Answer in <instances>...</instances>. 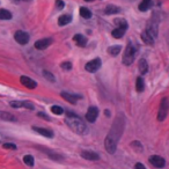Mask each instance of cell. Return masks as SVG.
<instances>
[{
    "mask_svg": "<svg viewBox=\"0 0 169 169\" xmlns=\"http://www.w3.org/2000/svg\"><path fill=\"white\" fill-rule=\"evenodd\" d=\"M84 1H87V3H90V1H94V0H84Z\"/></svg>",
    "mask_w": 169,
    "mask_h": 169,
    "instance_id": "obj_39",
    "label": "cell"
},
{
    "mask_svg": "<svg viewBox=\"0 0 169 169\" xmlns=\"http://www.w3.org/2000/svg\"><path fill=\"white\" fill-rule=\"evenodd\" d=\"M131 146L133 147L135 150L138 151V152H141V151H142L141 144H140V142H139V141H133V142H132V144H131Z\"/></svg>",
    "mask_w": 169,
    "mask_h": 169,
    "instance_id": "obj_32",
    "label": "cell"
},
{
    "mask_svg": "<svg viewBox=\"0 0 169 169\" xmlns=\"http://www.w3.org/2000/svg\"><path fill=\"white\" fill-rule=\"evenodd\" d=\"M99 116V109L96 107H90L88 109V111L86 114V119L90 122V123H94Z\"/></svg>",
    "mask_w": 169,
    "mask_h": 169,
    "instance_id": "obj_9",
    "label": "cell"
},
{
    "mask_svg": "<svg viewBox=\"0 0 169 169\" xmlns=\"http://www.w3.org/2000/svg\"><path fill=\"white\" fill-rule=\"evenodd\" d=\"M115 24L117 28H123V29H127V22L124 19H115Z\"/></svg>",
    "mask_w": 169,
    "mask_h": 169,
    "instance_id": "obj_27",
    "label": "cell"
},
{
    "mask_svg": "<svg viewBox=\"0 0 169 169\" xmlns=\"http://www.w3.org/2000/svg\"><path fill=\"white\" fill-rule=\"evenodd\" d=\"M105 14H108V15H112V14H117V13H119L120 12V9H119V7H117V6H115V5H108L107 7H105Z\"/></svg>",
    "mask_w": 169,
    "mask_h": 169,
    "instance_id": "obj_18",
    "label": "cell"
},
{
    "mask_svg": "<svg viewBox=\"0 0 169 169\" xmlns=\"http://www.w3.org/2000/svg\"><path fill=\"white\" fill-rule=\"evenodd\" d=\"M43 77L45 78L49 82H54V81H56V78L54 77V74L50 73L49 71H43Z\"/></svg>",
    "mask_w": 169,
    "mask_h": 169,
    "instance_id": "obj_28",
    "label": "cell"
},
{
    "mask_svg": "<svg viewBox=\"0 0 169 169\" xmlns=\"http://www.w3.org/2000/svg\"><path fill=\"white\" fill-rule=\"evenodd\" d=\"M80 15L84 19H90L92 18V12L89 11L87 7H81L80 8Z\"/></svg>",
    "mask_w": 169,
    "mask_h": 169,
    "instance_id": "obj_25",
    "label": "cell"
},
{
    "mask_svg": "<svg viewBox=\"0 0 169 169\" xmlns=\"http://www.w3.org/2000/svg\"><path fill=\"white\" fill-rule=\"evenodd\" d=\"M1 139H3V136H1V133H0V140H1Z\"/></svg>",
    "mask_w": 169,
    "mask_h": 169,
    "instance_id": "obj_40",
    "label": "cell"
},
{
    "mask_svg": "<svg viewBox=\"0 0 169 169\" xmlns=\"http://www.w3.org/2000/svg\"><path fill=\"white\" fill-rule=\"evenodd\" d=\"M38 116H41V117H44V118H46V119H48V120L50 119V118H49V117H48V116H46V115H44V114H38Z\"/></svg>",
    "mask_w": 169,
    "mask_h": 169,
    "instance_id": "obj_38",
    "label": "cell"
},
{
    "mask_svg": "<svg viewBox=\"0 0 169 169\" xmlns=\"http://www.w3.org/2000/svg\"><path fill=\"white\" fill-rule=\"evenodd\" d=\"M135 169H146V167H145V166L142 165V163H140V162H138V163H136Z\"/></svg>",
    "mask_w": 169,
    "mask_h": 169,
    "instance_id": "obj_37",
    "label": "cell"
},
{
    "mask_svg": "<svg viewBox=\"0 0 169 169\" xmlns=\"http://www.w3.org/2000/svg\"><path fill=\"white\" fill-rule=\"evenodd\" d=\"M66 124L69 126L71 130H73L78 135H86L87 133V126L86 124L82 122V119L79 118L77 115H74L72 112L67 111L66 112Z\"/></svg>",
    "mask_w": 169,
    "mask_h": 169,
    "instance_id": "obj_2",
    "label": "cell"
},
{
    "mask_svg": "<svg viewBox=\"0 0 169 169\" xmlns=\"http://www.w3.org/2000/svg\"><path fill=\"white\" fill-rule=\"evenodd\" d=\"M60 96H62L64 100H66L67 102H69V103H72V104H75L77 103V101L80 99V96L79 95H73V94H69V93H67V92L60 93Z\"/></svg>",
    "mask_w": 169,
    "mask_h": 169,
    "instance_id": "obj_13",
    "label": "cell"
},
{
    "mask_svg": "<svg viewBox=\"0 0 169 169\" xmlns=\"http://www.w3.org/2000/svg\"><path fill=\"white\" fill-rule=\"evenodd\" d=\"M141 39H142V42L145 43V44H147V45H153L154 44V38L146 30L141 33Z\"/></svg>",
    "mask_w": 169,
    "mask_h": 169,
    "instance_id": "obj_15",
    "label": "cell"
},
{
    "mask_svg": "<svg viewBox=\"0 0 169 169\" xmlns=\"http://www.w3.org/2000/svg\"><path fill=\"white\" fill-rule=\"evenodd\" d=\"M125 31H126V29H123V28H116V29L112 30L111 34L115 38H120V37H123L124 36Z\"/></svg>",
    "mask_w": 169,
    "mask_h": 169,
    "instance_id": "obj_22",
    "label": "cell"
},
{
    "mask_svg": "<svg viewBox=\"0 0 169 169\" xmlns=\"http://www.w3.org/2000/svg\"><path fill=\"white\" fill-rule=\"evenodd\" d=\"M169 111V100L167 97L162 99L161 103H160V108H159V112H158V120L160 122H163L168 115Z\"/></svg>",
    "mask_w": 169,
    "mask_h": 169,
    "instance_id": "obj_4",
    "label": "cell"
},
{
    "mask_svg": "<svg viewBox=\"0 0 169 169\" xmlns=\"http://www.w3.org/2000/svg\"><path fill=\"white\" fill-rule=\"evenodd\" d=\"M51 111L54 112V115H63L64 109L62 107H59V105H54V107H51Z\"/></svg>",
    "mask_w": 169,
    "mask_h": 169,
    "instance_id": "obj_30",
    "label": "cell"
},
{
    "mask_svg": "<svg viewBox=\"0 0 169 169\" xmlns=\"http://www.w3.org/2000/svg\"><path fill=\"white\" fill-rule=\"evenodd\" d=\"M123 119H120L119 117H117L115 120V123L112 125L110 132L108 133L107 138L104 140V146H105V150H107L108 153L114 154L116 152V148H117V142H118L120 136H122V132H123Z\"/></svg>",
    "mask_w": 169,
    "mask_h": 169,
    "instance_id": "obj_1",
    "label": "cell"
},
{
    "mask_svg": "<svg viewBox=\"0 0 169 169\" xmlns=\"http://www.w3.org/2000/svg\"><path fill=\"white\" fill-rule=\"evenodd\" d=\"M73 39L74 42L78 44V46H86V44H87V38L81 34H77L73 37Z\"/></svg>",
    "mask_w": 169,
    "mask_h": 169,
    "instance_id": "obj_16",
    "label": "cell"
},
{
    "mask_svg": "<svg viewBox=\"0 0 169 169\" xmlns=\"http://www.w3.org/2000/svg\"><path fill=\"white\" fill-rule=\"evenodd\" d=\"M33 130L36 131L37 133H39V135L44 136V137H46V138H52L54 137V132L51 130H49V129H43V127H36L34 126L33 127Z\"/></svg>",
    "mask_w": 169,
    "mask_h": 169,
    "instance_id": "obj_14",
    "label": "cell"
},
{
    "mask_svg": "<svg viewBox=\"0 0 169 169\" xmlns=\"http://www.w3.org/2000/svg\"><path fill=\"white\" fill-rule=\"evenodd\" d=\"M3 147L6 148V150H13V151H15L18 148L15 144H11V142H5L4 145H3Z\"/></svg>",
    "mask_w": 169,
    "mask_h": 169,
    "instance_id": "obj_31",
    "label": "cell"
},
{
    "mask_svg": "<svg viewBox=\"0 0 169 169\" xmlns=\"http://www.w3.org/2000/svg\"><path fill=\"white\" fill-rule=\"evenodd\" d=\"M101 65H102V62H101L100 58H95V59H93V60L87 63L84 69H86V71L90 72V73H94V72L100 69Z\"/></svg>",
    "mask_w": 169,
    "mask_h": 169,
    "instance_id": "obj_6",
    "label": "cell"
},
{
    "mask_svg": "<svg viewBox=\"0 0 169 169\" xmlns=\"http://www.w3.org/2000/svg\"><path fill=\"white\" fill-rule=\"evenodd\" d=\"M24 1H27V0H24Z\"/></svg>",
    "mask_w": 169,
    "mask_h": 169,
    "instance_id": "obj_41",
    "label": "cell"
},
{
    "mask_svg": "<svg viewBox=\"0 0 169 169\" xmlns=\"http://www.w3.org/2000/svg\"><path fill=\"white\" fill-rule=\"evenodd\" d=\"M151 3H152V0H142V3L139 5V9L141 12H146L151 7Z\"/></svg>",
    "mask_w": 169,
    "mask_h": 169,
    "instance_id": "obj_26",
    "label": "cell"
},
{
    "mask_svg": "<svg viewBox=\"0 0 169 169\" xmlns=\"http://www.w3.org/2000/svg\"><path fill=\"white\" fill-rule=\"evenodd\" d=\"M62 69H72V64L69 62H66V63H63L62 64Z\"/></svg>",
    "mask_w": 169,
    "mask_h": 169,
    "instance_id": "obj_36",
    "label": "cell"
},
{
    "mask_svg": "<svg viewBox=\"0 0 169 169\" xmlns=\"http://www.w3.org/2000/svg\"><path fill=\"white\" fill-rule=\"evenodd\" d=\"M9 104H11L12 108H21V107H23L22 101H12Z\"/></svg>",
    "mask_w": 169,
    "mask_h": 169,
    "instance_id": "obj_33",
    "label": "cell"
},
{
    "mask_svg": "<svg viewBox=\"0 0 169 169\" xmlns=\"http://www.w3.org/2000/svg\"><path fill=\"white\" fill-rule=\"evenodd\" d=\"M81 156L86 160H89V161H96L100 159V155L95 152H92V151H82L81 152Z\"/></svg>",
    "mask_w": 169,
    "mask_h": 169,
    "instance_id": "obj_12",
    "label": "cell"
},
{
    "mask_svg": "<svg viewBox=\"0 0 169 169\" xmlns=\"http://www.w3.org/2000/svg\"><path fill=\"white\" fill-rule=\"evenodd\" d=\"M56 6H57L58 9H63L65 7V3L62 1V0H56Z\"/></svg>",
    "mask_w": 169,
    "mask_h": 169,
    "instance_id": "obj_35",
    "label": "cell"
},
{
    "mask_svg": "<svg viewBox=\"0 0 169 169\" xmlns=\"http://www.w3.org/2000/svg\"><path fill=\"white\" fill-rule=\"evenodd\" d=\"M120 50H122V46H120V45H112V46H110V48L108 49V54H110L111 56L116 57L117 54H119Z\"/></svg>",
    "mask_w": 169,
    "mask_h": 169,
    "instance_id": "obj_21",
    "label": "cell"
},
{
    "mask_svg": "<svg viewBox=\"0 0 169 169\" xmlns=\"http://www.w3.org/2000/svg\"><path fill=\"white\" fill-rule=\"evenodd\" d=\"M52 43V39L51 38H43V39H38L37 42H35V49L37 50H44L46 48H49Z\"/></svg>",
    "mask_w": 169,
    "mask_h": 169,
    "instance_id": "obj_10",
    "label": "cell"
},
{
    "mask_svg": "<svg viewBox=\"0 0 169 169\" xmlns=\"http://www.w3.org/2000/svg\"><path fill=\"white\" fill-rule=\"evenodd\" d=\"M138 67H139L140 73L146 74L147 71H148V64H147L146 59H140V60H139V64H138Z\"/></svg>",
    "mask_w": 169,
    "mask_h": 169,
    "instance_id": "obj_19",
    "label": "cell"
},
{
    "mask_svg": "<svg viewBox=\"0 0 169 169\" xmlns=\"http://www.w3.org/2000/svg\"><path fill=\"white\" fill-rule=\"evenodd\" d=\"M0 119H3V120H9V122H14V120H16L15 116L9 114V112H6V111H0Z\"/></svg>",
    "mask_w": 169,
    "mask_h": 169,
    "instance_id": "obj_20",
    "label": "cell"
},
{
    "mask_svg": "<svg viewBox=\"0 0 169 169\" xmlns=\"http://www.w3.org/2000/svg\"><path fill=\"white\" fill-rule=\"evenodd\" d=\"M158 26H159V21L158 20H154V19L151 20L150 22H148V24H147L146 31L151 35V36H152V37H153L154 39L158 37V34H159Z\"/></svg>",
    "mask_w": 169,
    "mask_h": 169,
    "instance_id": "obj_5",
    "label": "cell"
},
{
    "mask_svg": "<svg viewBox=\"0 0 169 169\" xmlns=\"http://www.w3.org/2000/svg\"><path fill=\"white\" fill-rule=\"evenodd\" d=\"M136 89H137V92L138 93H141L144 92V89H145V84H144V80H142V78H137V82H136Z\"/></svg>",
    "mask_w": 169,
    "mask_h": 169,
    "instance_id": "obj_23",
    "label": "cell"
},
{
    "mask_svg": "<svg viewBox=\"0 0 169 169\" xmlns=\"http://www.w3.org/2000/svg\"><path fill=\"white\" fill-rule=\"evenodd\" d=\"M14 39H15L16 42L21 44V45H26L28 42H29V35L27 33H24V31H16L15 35H14Z\"/></svg>",
    "mask_w": 169,
    "mask_h": 169,
    "instance_id": "obj_7",
    "label": "cell"
},
{
    "mask_svg": "<svg viewBox=\"0 0 169 169\" xmlns=\"http://www.w3.org/2000/svg\"><path fill=\"white\" fill-rule=\"evenodd\" d=\"M12 19V13L8 12L7 9L1 8L0 9V20H11Z\"/></svg>",
    "mask_w": 169,
    "mask_h": 169,
    "instance_id": "obj_24",
    "label": "cell"
},
{
    "mask_svg": "<svg viewBox=\"0 0 169 169\" xmlns=\"http://www.w3.org/2000/svg\"><path fill=\"white\" fill-rule=\"evenodd\" d=\"M150 162L152 163V166L156 167V168H163L166 165L165 159L160 155H152L150 158Z\"/></svg>",
    "mask_w": 169,
    "mask_h": 169,
    "instance_id": "obj_8",
    "label": "cell"
},
{
    "mask_svg": "<svg viewBox=\"0 0 169 169\" xmlns=\"http://www.w3.org/2000/svg\"><path fill=\"white\" fill-rule=\"evenodd\" d=\"M23 108H26L28 110H34V104L28 101H23Z\"/></svg>",
    "mask_w": 169,
    "mask_h": 169,
    "instance_id": "obj_34",
    "label": "cell"
},
{
    "mask_svg": "<svg viewBox=\"0 0 169 169\" xmlns=\"http://www.w3.org/2000/svg\"><path fill=\"white\" fill-rule=\"evenodd\" d=\"M71 21H72V16L69 15V14H65V15H62L58 19V24H59V26H66V24H69Z\"/></svg>",
    "mask_w": 169,
    "mask_h": 169,
    "instance_id": "obj_17",
    "label": "cell"
},
{
    "mask_svg": "<svg viewBox=\"0 0 169 169\" xmlns=\"http://www.w3.org/2000/svg\"><path fill=\"white\" fill-rule=\"evenodd\" d=\"M34 161L35 160L31 155H24V158H23V162H24L27 166H29V167H33V166H34V163H35Z\"/></svg>",
    "mask_w": 169,
    "mask_h": 169,
    "instance_id": "obj_29",
    "label": "cell"
},
{
    "mask_svg": "<svg viewBox=\"0 0 169 169\" xmlns=\"http://www.w3.org/2000/svg\"><path fill=\"white\" fill-rule=\"evenodd\" d=\"M135 57H136V50L133 45H129L126 46V49H125V52L123 54V64L126 66H130L133 60H135Z\"/></svg>",
    "mask_w": 169,
    "mask_h": 169,
    "instance_id": "obj_3",
    "label": "cell"
},
{
    "mask_svg": "<svg viewBox=\"0 0 169 169\" xmlns=\"http://www.w3.org/2000/svg\"><path fill=\"white\" fill-rule=\"evenodd\" d=\"M20 82H21L24 87H27V88L29 89H34L37 87V84H36L33 79H30L29 77H26V75H22V77L20 78Z\"/></svg>",
    "mask_w": 169,
    "mask_h": 169,
    "instance_id": "obj_11",
    "label": "cell"
}]
</instances>
